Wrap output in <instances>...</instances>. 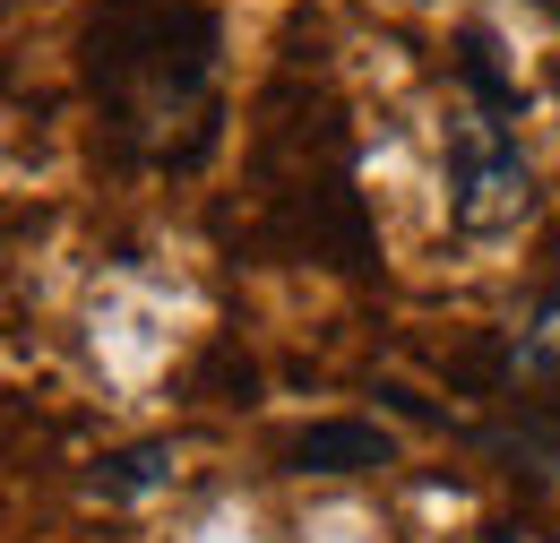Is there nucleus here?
<instances>
[{"label":"nucleus","mask_w":560,"mask_h":543,"mask_svg":"<svg viewBox=\"0 0 560 543\" xmlns=\"http://www.w3.org/2000/svg\"><path fill=\"white\" fill-rule=\"evenodd\" d=\"M293 475H380L397 458V431L388 423H362V414H319L284 440Z\"/></svg>","instance_id":"obj_3"},{"label":"nucleus","mask_w":560,"mask_h":543,"mask_svg":"<svg viewBox=\"0 0 560 543\" xmlns=\"http://www.w3.org/2000/svg\"><path fill=\"white\" fill-rule=\"evenodd\" d=\"M535 216V164L509 130V113L457 104L448 113V224L466 242H500Z\"/></svg>","instance_id":"obj_2"},{"label":"nucleus","mask_w":560,"mask_h":543,"mask_svg":"<svg viewBox=\"0 0 560 543\" xmlns=\"http://www.w3.org/2000/svg\"><path fill=\"white\" fill-rule=\"evenodd\" d=\"M475 543H552V535H544V527H517V518H509V527H483Z\"/></svg>","instance_id":"obj_7"},{"label":"nucleus","mask_w":560,"mask_h":543,"mask_svg":"<svg viewBox=\"0 0 560 543\" xmlns=\"http://www.w3.org/2000/svg\"><path fill=\"white\" fill-rule=\"evenodd\" d=\"M139 18H147L139 44H130V26H121V18L95 35V86H113V113H121L130 147L173 164V155H182L173 130H190L199 147H208V122H215V53L199 44V53L164 61V53H173L182 9H147V0H139Z\"/></svg>","instance_id":"obj_1"},{"label":"nucleus","mask_w":560,"mask_h":543,"mask_svg":"<svg viewBox=\"0 0 560 543\" xmlns=\"http://www.w3.org/2000/svg\"><path fill=\"white\" fill-rule=\"evenodd\" d=\"M483 440L500 449V458H517L526 475H544V483L560 475V431H535V414H517V423H491Z\"/></svg>","instance_id":"obj_5"},{"label":"nucleus","mask_w":560,"mask_h":543,"mask_svg":"<svg viewBox=\"0 0 560 543\" xmlns=\"http://www.w3.org/2000/svg\"><path fill=\"white\" fill-rule=\"evenodd\" d=\"M509 371H526V380H560V293H544V302L526 311V328L509 337Z\"/></svg>","instance_id":"obj_4"},{"label":"nucleus","mask_w":560,"mask_h":543,"mask_svg":"<svg viewBox=\"0 0 560 543\" xmlns=\"http://www.w3.org/2000/svg\"><path fill=\"white\" fill-rule=\"evenodd\" d=\"M155 483H164V449H121L86 492H95V500H139V492H155Z\"/></svg>","instance_id":"obj_6"}]
</instances>
